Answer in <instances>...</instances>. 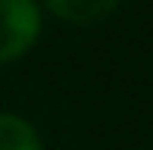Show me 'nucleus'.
<instances>
[{
  "mask_svg": "<svg viewBox=\"0 0 153 150\" xmlns=\"http://www.w3.org/2000/svg\"><path fill=\"white\" fill-rule=\"evenodd\" d=\"M41 35L38 0H0V63L25 56Z\"/></svg>",
  "mask_w": 153,
  "mask_h": 150,
  "instance_id": "1",
  "label": "nucleus"
},
{
  "mask_svg": "<svg viewBox=\"0 0 153 150\" xmlns=\"http://www.w3.org/2000/svg\"><path fill=\"white\" fill-rule=\"evenodd\" d=\"M44 6L69 25H94L103 22L119 6V0H44Z\"/></svg>",
  "mask_w": 153,
  "mask_h": 150,
  "instance_id": "2",
  "label": "nucleus"
},
{
  "mask_svg": "<svg viewBox=\"0 0 153 150\" xmlns=\"http://www.w3.org/2000/svg\"><path fill=\"white\" fill-rule=\"evenodd\" d=\"M0 150H44L41 134L19 113H0Z\"/></svg>",
  "mask_w": 153,
  "mask_h": 150,
  "instance_id": "3",
  "label": "nucleus"
}]
</instances>
